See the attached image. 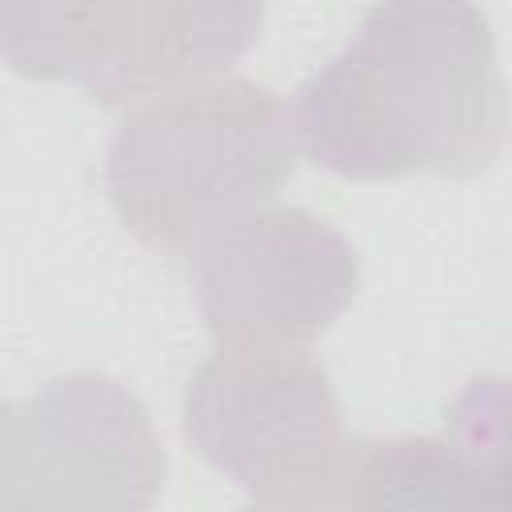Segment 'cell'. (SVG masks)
<instances>
[{
    "label": "cell",
    "mask_w": 512,
    "mask_h": 512,
    "mask_svg": "<svg viewBox=\"0 0 512 512\" xmlns=\"http://www.w3.org/2000/svg\"><path fill=\"white\" fill-rule=\"evenodd\" d=\"M168 456L148 404L104 372L0 400V512H152Z\"/></svg>",
    "instance_id": "obj_5"
},
{
    "label": "cell",
    "mask_w": 512,
    "mask_h": 512,
    "mask_svg": "<svg viewBox=\"0 0 512 512\" xmlns=\"http://www.w3.org/2000/svg\"><path fill=\"white\" fill-rule=\"evenodd\" d=\"M184 436L260 500L344 484L348 436L328 368L304 348H220L184 384Z\"/></svg>",
    "instance_id": "obj_4"
},
{
    "label": "cell",
    "mask_w": 512,
    "mask_h": 512,
    "mask_svg": "<svg viewBox=\"0 0 512 512\" xmlns=\"http://www.w3.org/2000/svg\"><path fill=\"white\" fill-rule=\"evenodd\" d=\"M196 304L220 348H300L360 288L352 240L308 208H264L192 260Z\"/></svg>",
    "instance_id": "obj_6"
},
{
    "label": "cell",
    "mask_w": 512,
    "mask_h": 512,
    "mask_svg": "<svg viewBox=\"0 0 512 512\" xmlns=\"http://www.w3.org/2000/svg\"><path fill=\"white\" fill-rule=\"evenodd\" d=\"M244 512H352L348 508V496H344V484L332 488V492H316V496H296V500H260Z\"/></svg>",
    "instance_id": "obj_8"
},
{
    "label": "cell",
    "mask_w": 512,
    "mask_h": 512,
    "mask_svg": "<svg viewBox=\"0 0 512 512\" xmlns=\"http://www.w3.org/2000/svg\"><path fill=\"white\" fill-rule=\"evenodd\" d=\"M0 400H4V396H0Z\"/></svg>",
    "instance_id": "obj_9"
},
{
    "label": "cell",
    "mask_w": 512,
    "mask_h": 512,
    "mask_svg": "<svg viewBox=\"0 0 512 512\" xmlns=\"http://www.w3.org/2000/svg\"><path fill=\"white\" fill-rule=\"evenodd\" d=\"M248 0L0 4V56L32 80H72L116 108L216 80L260 36Z\"/></svg>",
    "instance_id": "obj_3"
},
{
    "label": "cell",
    "mask_w": 512,
    "mask_h": 512,
    "mask_svg": "<svg viewBox=\"0 0 512 512\" xmlns=\"http://www.w3.org/2000/svg\"><path fill=\"white\" fill-rule=\"evenodd\" d=\"M288 120L344 180L476 176L508 136L492 24L476 4H380L292 92Z\"/></svg>",
    "instance_id": "obj_1"
},
{
    "label": "cell",
    "mask_w": 512,
    "mask_h": 512,
    "mask_svg": "<svg viewBox=\"0 0 512 512\" xmlns=\"http://www.w3.org/2000/svg\"><path fill=\"white\" fill-rule=\"evenodd\" d=\"M504 380L484 376L452 408V436L360 440L348 452L352 512H508Z\"/></svg>",
    "instance_id": "obj_7"
},
{
    "label": "cell",
    "mask_w": 512,
    "mask_h": 512,
    "mask_svg": "<svg viewBox=\"0 0 512 512\" xmlns=\"http://www.w3.org/2000/svg\"><path fill=\"white\" fill-rule=\"evenodd\" d=\"M292 172L288 108L244 76L140 104L104 152V188L120 224L140 244L184 260L264 212Z\"/></svg>",
    "instance_id": "obj_2"
}]
</instances>
